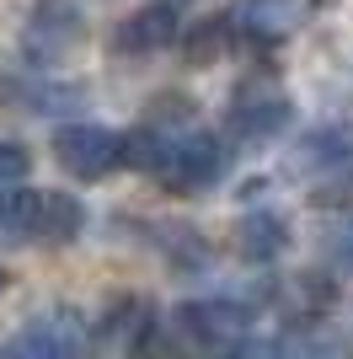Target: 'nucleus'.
I'll return each mask as SVG.
<instances>
[{"instance_id": "1", "label": "nucleus", "mask_w": 353, "mask_h": 359, "mask_svg": "<svg viewBox=\"0 0 353 359\" xmlns=\"http://www.w3.org/2000/svg\"><path fill=\"white\" fill-rule=\"evenodd\" d=\"M86 225V204L54 188H22L0 198V241H75Z\"/></svg>"}, {"instance_id": "2", "label": "nucleus", "mask_w": 353, "mask_h": 359, "mask_svg": "<svg viewBox=\"0 0 353 359\" xmlns=\"http://www.w3.org/2000/svg\"><path fill=\"white\" fill-rule=\"evenodd\" d=\"M54 156L70 177L97 182L113 166H123V135L97 129V123H64V129H54Z\"/></svg>"}, {"instance_id": "3", "label": "nucleus", "mask_w": 353, "mask_h": 359, "mask_svg": "<svg viewBox=\"0 0 353 359\" xmlns=\"http://www.w3.org/2000/svg\"><path fill=\"white\" fill-rule=\"evenodd\" d=\"M176 332H188L193 344L204 348H241L247 344V327H251V311L247 306H230V300H188L176 306Z\"/></svg>"}, {"instance_id": "4", "label": "nucleus", "mask_w": 353, "mask_h": 359, "mask_svg": "<svg viewBox=\"0 0 353 359\" xmlns=\"http://www.w3.org/2000/svg\"><path fill=\"white\" fill-rule=\"evenodd\" d=\"M289 113L294 107H289L284 91H268L263 81H257V86H241L235 91V107H230V135L235 140H268L289 123Z\"/></svg>"}, {"instance_id": "5", "label": "nucleus", "mask_w": 353, "mask_h": 359, "mask_svg": "<svg viewBox=\"0 0 353 359\" xmlns=\"http://www.w3.org/2000/svg\"><path fill=\"white\" fill-rule=\"evenodd\" d=\"M316 11V0H247L241 16H235V27L257 38V43H279L289 32H300Z\"/></svg>"}, {"instance_id": "6", "label": "nucleus", "mask_w": 353, "mask_h": 359, "mask_svg": "<svg viewBox=\"0 0 353 359\" xmlns=\"http://www.w3.org/2000/svg\"><path fill=\"white\" fill-rule=\"evenodd\" d=\"M172 38H176V11H172V0L123 16V22H118V32H113V43L123 48V54H155V48H166Z\"/></svg>"}, {"instance_id": "7", "label": "nucleus", "mask_w": 353, "mask_h": 359, "mask_svg": "<svg viewBox=\"0 0 353 359\" xmlns=\"http://www.w3.org/2000/svg\"><path fill=\"white\" fill-rule=\"evenodd\" d=\"M150 332H155V306L139 295H118L102 311V322H97V338H107L118 348H139Z\"/></svg>"}, {"instance_id": "8", "label": "nucleus", "mask_w": 353, "mask_h": 359, "mask_svg": "<svg viewBox=\"0 0 353 359\" xmlns=\"http://www.w3.org/2000/svg\"><path fill=\"white\" fill-rule=\"evenodd\" d=\"M81 344H86V338H81V322H75V316H38V322H27V327L6 344V354H75Z\"/></svg>"}, {"instance_id": "9", "label": "nucleus", "mask_w": 353, "mask_h": 359, "mask_svg": "<svg viewBox=\"0 0 353 359\" xmlns=\"http://www.w3.org/2000/svg\"><path fill=\"white\" fill-rule=\"evenodd\" d=\"M284 241H289V225L279 220V215H241V225H235V252L247 257V263H268V257L284 252Z\"/></svg>"}, {"instance_id": "10", "label": "nucleus", "mask_w": 353, "mask_h": 359, "mask_svg": "<svg viewBox=\"0 0 353 359\" xmlns=\"http://www.w3.org/2000/svg\"><path fill=\"white\" fill-rule=\"evenodd\" d=\"M75 43H81V16L75 11H43L32 22V32H27V54L43 60V65H54L59 54L75 48Z\"/></svg>"}, {"instance_id": "11", "label": "nucleus", "mask_w": 353, "mask_h": 359, "mask_svg": "<svg viewBox=\"0 0 353 359\" xmlns=\"http://www.w3.org/2000/svg\"><path fill=\"white\" fill-rule=\"evenodd\" d=\"M300 161H305V166H348L353 161V123H338V129H316V135H305Z\"/></svg>"}, {"instance_id": "12", "label": "nucleus", "mask_w": 353, "mask_h": 359, "mask_svg": "<svg viewBox=\"0 0 353 359\" xmlns=\"http://www.w3.org/2000/svg\"><path fill=\"white\" fill-rule=\"evenodd\" d=\"M32 172V156L27 145H16V140H0V188H16V182Z\"/></svg>"}, {"instance_id": "13", "label": "nucleus", "mask_w": 353, "mask_h": 359, "mask_svg": "<svg viewBox=\"0 0 353 359\" xmlns=\"http://www.w3.org/2000/svg\"><path fill=\"white\" fill-rule=\"evenodd\" d=\"M332 257L353 273V220H338V225H332Z\"/></svg>"}, {"instance_id": "14", "label": "nucleus", "mask_w": 353, "mask_h": 359, "mask_svg": "<svg viewBox=\"0 0 353 359\" xmlns=\"http://www.w3.org/2000/svg\"><path fill=\"white\" fill-rule=\"evenodd\" d=\"M0 290H6V269H0Z\"/></svg>"}]
</instances>
